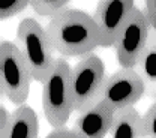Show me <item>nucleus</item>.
I'll list each match as a JSON object with an SVG mask.
<instances>
[{
  "label": "nucleus",
  "mask_w": 156,
  "mask_h": 138,
  "mask_svg": "<svg viewBox=\"0 0 156 138\" xmlns=\"http://www.w3.org/2000/svg\"><path fill=\"white\" fill-rule=\"evenodd\" d=\"M45 33L54 51L63 57H80L99 47L93 17L75 8H63L51 17Z\"/></svg>",
  "instance_id": "obj_1"
},
{
  "label": "nucleus",
  "mask_w": 156,
  "mask_h": 138,
  "mask_svg": "<svg viewBox=\"0 0 156 138\" xmlns=\"http://www.w3.org/2000/svg\"><path fill=\"white\" fill-rule=\"evenodd\" d=\"M17 44L27 63L32 80L42 84L50 75L56 60L45 29L33 18L21 20L17 29Z\"/></svg>",
  "instance_id": "obj_2"
},
{
  "label": "nucleus",
  "mask_w": 156,
  "mask_h": 138,
  "mask_svg": "<svg viewBox=\"0 0 156 138\" xmlns=\"http://www.w3.org/2000/svg\"><path fill=\"white\" fill-rule=\"evenodd\" d=\"M69 71L71 66L66 59L57 57L50 75L42 83V110L53 128L65 126L74 111Z\"/></svg>",
  "instance_id": "obj_3"
},
{
  "label": "nucleus",
  "mask_w": 156,
  "mask_h": 138,
  "mask_svg": "<svg viewBox=\"0 0 156 138\" xmlns=\"http://www.w3.org/2000/svg\"><path fill=\"white\" fill-rule=\"evenodd\" d=\"M83 59L69 71V86L74 111L81 113L101 98L105 81V66L95 53L81 56Z\"/></svg>",
  "instance_id": "obj_4"
},
{
  "label": "nucleus",
  "mask_w": 156,
  "mask_h": 138,
  "mask_svg": "<svg viewBox=\"0 0 156 138\" xmlns=\"http://www.w3.org/2000/svg\"><path fill=\"white\" fill-rule=\"evenodd\" d=\"M32 75L17 44L0 42V90L14 105H23L29 98Z\"/></svg>",
  "instance_id": "obj_5"
},
{
  "label": "nucleus",
  "mask_w": 156,
  "mask_h": 138,
  "mask_svg": "<svg viewBox=\"0 0 156 138\" xmlns=\"http://www.w3.org/2000/svg\"><path fill=\"white\" fill-rule=\"evenodd\" d=\"M150 29L152 27L146 14L134 6L122 29L119 30L116 42L113 45L116 48L117 62L122 68L134 69L136 66L140 56L147 44Z\"/></svg>",
  "instance_id": "obj_6"
},
{
  "label": "nucleus",
  "mask_w": 156,
  "mask_h": 138,
  "mask_svg": "<svg viewBox=\"0 0 156 138\" xmlns=\"http://www.w3.org/2000/svg\"><path fill=\"white\" fill-rule=\"evenodd\" d=\"M143 95L144 86L138 72L131 68H122L108 78L105 77L99 101H104L116 113L122 108L134 107Z\"/></svg>",
  "instance_id": "obj_7"
},
{
  "label": "nucleus",
  "mask_w": 156,
  "mask_h": 138,
  "mask_svg": "<svg viewBox=\"0 0 156 138\" xmlns=\"http://www.w3.org/2000/svg\"><path fill=\"white\" fill-rule=\"evenodd\" d=\"M134 8V0H99L93 14L99 32V47L110 48L114 45L119 30Z\"/></svg>",
  "instance_id": "obj_8"
},
{
  "label": "nucleus",
  "mask_w": 156,
  "mask_h": 138,
  "mask_svg": "<svg viewBox=\"0 0 156 138\" xmlns=\"http://www.w3.org/2000/svg\"><path fill=\"white\" fill-rule=\"evenodd\" d=\"M0 138H38L39 117L35 110L26 104L20 105L11 114L2 107Z\"/></svg>",
  "instance_id": "obj_9"
},
{
  "label": "nucleus",
  "mask_w": 156,
  "mask_h": 138,
  "mask_svg": "<svg viewBox=\"0 0 156 138\" xmlns=\"http://www.w3.org/2000/svg\"><path fill=\"white\" fill-rule=\"evenodd\" d=\"M113 119L114 110L104 101H98L80 113L74 131H77L83 138H105L111 129Z\"/></svg>",
  "instance_id": "obj_10"
},
{
  "label": "nucleus",
  "mask_w": 156,
  "mask_h": 138,
  "mask_svg": "<svg viewBox=\"0 0 156 138\" xmlns=\"http://www.w3.org/2000/svg\"><path fill=\"white\" fill-rule=\"evenodd\" d=\"M138 75L144 86V95L156 99V32L150 30L147 44L136 63Z\"/></svg>",
  "instance_id": "obj_11"
},
{
  "label": "nucleus",
  "mask_w": 156,
  "mask_h": 138,
  "mask_svg": "<svg viewBox=\"0 0 156 138\" xmlns=\"http://www.w3.org/2000/svg\"><path fill=\"white\" fill-rule=\"evenodd\" d=\"M111 138H141V116L134 107H126L114 113L110 129Z\"/></svg>",
  "instance_id": "obj_12"
},
{
  "label": "nucleus",
  "mask_w": 156,
  "mask_h": 138,
  "mask_svg": "<svg viewBox=\"0 0 156 138\" xmlns=\"http://www.w3.org/2000/svg\"><path fill=\"white\" fill-rule=\"evenodd\" d=\"M71 0H30V6L35 9V12L42 15V17H48V15H54L57 14L60 9H63Z\"/></svg>",
  "instance_id": "obj_13"
},
{
  "label": "nucleus",
  "mask_w": 156,
  "mask_h": 138,
  "mask_svg": "<svg viewBox=\"0 0 156 138\" xmlns=\"http://www.w3.org/2000/svg\"><path fill=\"white\" fill-rule=\"evenodd\" d=\"M141 138H156V99L141 116Z\"/></svg>",
  "instance_id": "obj_14"
},
{
  "label": "nucleus",
  "mask_w": 156,
  "mask_h": 138,
  "mask_svg": "<svg viewBox=\"0 0 156 138\" xmlns=\"http://www.w3.org/2000/svg\"><path fill=\"white\" fill-rule=\"evenodd\" d=\"M30 5V0H0V20L11 18L23 12Z\"/></svg>",
  "instance_id": "obj_15"
},
{
  "label": "nucleus",
  "mask_w": 156,
  "mask_h": 138,
  "mask_svg": "<svg viewBox=\"0 0 156 138\" xmlns=\"http://www.w3.org/2000/svg\"><path fill=\"white\" fill-rule=\"evenodd\" d=\"M45 138H83V137L74 129H69L66 126H60V128H54Z\"/></svg>",
  "instance_id": "obj_16"
},
{
  "label": "nucleus",
  "mask_w": 156,
  "mask_h": 138,
  "mask_svg": "<svg viewBox=\"0 0 156 138\" xmlns=\"http://www.w3.org/2000/svg\"><path fill=\"white\" fill-rule=\"evenodd\" d=\"M146 2V17L150 23V27L156 32V0H144Z\"/></svg>",
  "instance_id": "obj_17"
}]
</instances>
